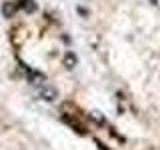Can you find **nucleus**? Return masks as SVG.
<instances>
[{
  "instance_id": "nucleus-3",
  "label": "nucleus",
  "mask_w": 160,
  "mask_h": 150,
  "mask_svg": "<svg viewBox=\"0 0 160 150\" xmlns=\"http://www.w3.org/2000/svg\"><path fill=\"white\" fill-rule=\"evenodd\" d=\"M18 6H20V8H24V10H28V12H34V10L38 8V6H36V2H32V0H20Z\"/></svg>"
},
{
  "instance_id": "nucleus-2",
  "label": "nucleus",
  "mask_w": 160,
  "mask_h": 150,
  "mask_svg": "<svg viewBox=\"0 0 160 150\" xmlns=\"http://www.w3.org/2000/svg\"><path fill=\"white\" fill-rule=\"evenodd\" d=\"M76 62H78L76 54H74V52H66V56H64V66H66V68H74Z\"/></svg>"
},
{
  "instance_id": "nucleus-1",
  "label": "nucleus",
  "mask_w": 160,
  "mask_h": 150,
  "mask_svg": "<svg viewBox=\"0 0 160 150\" xmlns=\"http://www.w3.org/2000/svg\"><path fill=\"white\" fill-rule=\"evenodd\" d=\"M38 96L42 98V100H46V102H54V100L58 98V92H56V88L50 86V84H40Z\"/></svg>"
},
{
  "instance_id": "nucleus-4",
  "label": "nucleus",
  "mask_w": 160,
  "mask_h": 150,
  "mask_svg": "<svg viewBox=\"0 0 160 150\" xmlns=\"http://www.w3.org/2000/svg\"><path fill=\"white\" fill-rule=\"evenodd\" d=\"M150 2H152V4H156V0H150Z\"/></svg>"
}]
</instances>
